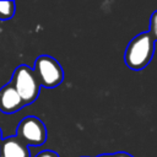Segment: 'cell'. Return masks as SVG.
<instances>
[{
	"instance_id": "obj_4",
	"label": "cell",
	"mask_w": 157,
	"mask_h": 157,
	"mask_svg": "<svg viewBox=\"0 0 157 157\" xmlns=\"http://www.w3.org/2000/svg\"><path fill=\"white\" fill-rule=\"evenodd\" d=\"M16 136L27 146H40L47 140V129L42 120L31 115L20 121Z\"/></svg>"
},
{
	"instance_id": "obj_3",
	"label": "cell",
	"mask_w": 157,
	"mask_h": 157,
	"mask_svg": "<svg viewBox=\"0 0 157 157\" xmlns=\"http://www.w3.org/2000/svg\"><path fill=\"white\" fill-rule=\"evenodd\" d=\"M33 72L40 86L54 88L64 80V70L61 65L49 55H40L36 59Z\"/></svg>"
},
{
	"instance_id": "obj_12",
	"label": "cell",
	"mask_w": 157,
	"mask_h": 157,
	"mask_svg": "<svg viewBox=\"0 0 157 157\" xmlns=\"http://www.w3.org/2000/svg\"><path fill=\"white\" fill-rule=\"evenodd\" d=\"M2 141V132H1V129H0V142Z\"/></svg>"
},
{
	"instance_id": "obj_7",
	"label": "cell",
	"mask_w": 157,
	"mask_h": 157,
	"mask_svg": "<svg viewBox=\"0 0 157 157\" xmlns=\"http://www.w3.org/2000/svg\"><path fill=\"white\" fill-rule=\"evenodd\" d=\"M15 15V2L13 1H0V20L7 21Z\"/></svg>"
},
{
	"instance_id": "obj_6",
	"label": "cell",
	"mask_w": 157,
	"mask_h": 157,
	"mask_svg": "<svg viewBox=\"0 0 157 157\" xmlns=\"http://www.w3.org/2000/svg\"><path fill=\"white\" fill-rule=\"evenodd\" d=\"M0 157H31V152L17 136H10L0 142Z\"/></svg>"
},
{
	"instance_id": "obj_9",
	"label": "cell",
	"mask_w": 157,
	"mask_h": 157,
	"mask_svg": "<svg viewBox=\"0 0 157 157\" xmlns=\"http://www.w3.org/2000/svg\"><path fill=\"white\" fill-rule=\"evenodd\" d=\"M36 157H59V155L56 152H54V151L45 150V151H42L38 155H36Z\"/></svg>"
},
{
	"instance_id": "obj_5",
	"label": "cell",
	"mask_w": 157,
	"mask_h": 157,
	"mask_svg": "<svg viewBox=\"0 0 157 157\" xmlns=\"http://www.w3.org/2000/svg\"><path fill=\"white\" fill-rule=\"evenodd\" d=\"M25 105L22 98L15 90L11 82L6 83L0 88V110L6 114L18 112Z\"/></svg>"
},
{
	"instance_id": "obj_11",
	"label": "cell",
	"mask_w": 157,
	"mask_h": 157,
	"mask_svg": "<svg viewBox=\"0 0 157 157\" xmlns=\"http://www.w3.org/2000/svg\"><path fill=\"white\" fill-rule=\"evenodd\" d=\"M97 157H113V155L112 153H104V155H99V156H97Z\"/></svg>"
},
{
	"instance_id": "obj_8",
	"label": "cell",
	"mask_w": 157,
	"mask_h": 157,
	"mask_svg": "<svg viewBox=\"0 0 157 157\" xmlns=\"http://www.w3.org/2000/svg\"><path fill=\"white\" fill-rule=\"evenodd\" d=\"M148 33L152 36V38L155 39V42H157V10L151 15L150 17V28H148Z\"/></svg>"
},
{
	"instance_id": "obj_1",
	"label": "cell",
	"mask_w": 157,
	"mask_h": 157,
	"mask_svg": "<svg viewBox=\"0 0 157 157\" xmlns=\"http://www.w3.org/2000/svg\"><path fill=\"white\" fill-rule=\"evenodd\" d=\"M155 39L148 32H142L135 36L128 44L124 53L126 66L134 71L145 69L152 60L155 54Z\"/></svg>"
},
{
	"instance_id": "obj_10",
	"label": "cell",
	"mask_w": 157,
	"mask_h": 157,
	"mask_svg": "<svg viewBox=\"0 0 157 157\" xmlns=\"http://www.w3.org/2000/svg\"><path fill=\"white\" fill-rule=\"evenodd\" d=\"M112 155H113V157H134V156H131L126 152H115V153H112Z\"/></svg>"
},
{
	"instance_id": "obj_2",
	"label": "cell",
	"mask_w": 157,
	"mask_h": 157,
	"mask_svg": "<svg viewBox=\"0 0 157 157\" xmlns=\"http://www.w3.org/2000/svg\"><path fill=\"white\" fill-rule=\"evenodd\" d=\"M20 97L22 98L25 105L34 102L40 91V83L37 80L33 69L27 65H20L15 69L12 80L10 81Z\"/></svg>"
}]
</instances>
